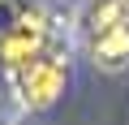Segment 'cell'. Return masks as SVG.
<instances>
[{
	"instance_id": "cell-1",
	"label": "cell",
	"mask_w": 129,
	"mask_h": 125,
	"mask_svg": "<svg viewBox=\"0 0 129 125\" xmlns=\"http://www.w3.org/2000/svg\"><path fill=\"white\" fill-rule=\"evenodd\" d=\"M90 56L99 69L129 65V0H103L90 13Z\"/></svg>"
},
{
	"instance_id": "cell-2",
	"label": "cell",
	"mask_w": 129,
	"mask_h": 125,
	"mask_svg": "<svg viewBox=\"0 0 129 125\" xmlns=\"http://www.w3.org/2000/svg\"><path fill=\"white\" fill-rule=\"evenodd\" d=\"M22 99L30 108H47L60 91H64V60L60 56H35L30 65H22Z\"/></svg>"
},
{
	"instance_id": "cell-3",
	"label": "cell",
	"mask_w": 129,
	"mask_h": 125,
	"mask_svg": "<svg viewBox=\"0 0 129 125\" xmlns=\"http://www.w3.org/2000/svg\"><path fill=\"white\" fill-rule=\"evenodd\" d=\"M39 43H43L39 22H35V17H22V22L5 35V43H0V56H5V65H9V69H22V65H30V60L39 56Z\"/></svg>"
}]
</instances>
